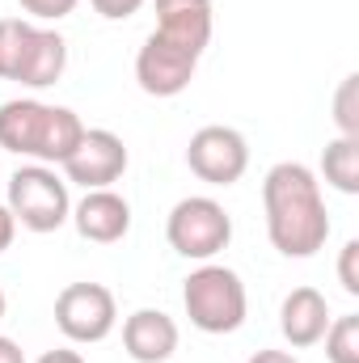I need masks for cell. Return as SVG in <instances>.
I'll return each instance as SVG.
<instances>
[{
    "mask_svg": "<svg viewBox=\"0 0 359 363\" xmlns=\"http://www.w3.org/2000/svg\"><path fill=\"white\" fill-rule=\"evenodd\" d=\"M267 237L283 258H313L330 237V211L321 182L300 161H279L263 178Z\"/></svg>",
    "mask_w": 359,
    "mask_h": 363,
    "instance_id": "6da1fadb",
    "label": "cell"
},
{
    "mask_svg": "<svg viewBox=\"0 0 359 363\" xmlns=\"http://www.w3.org/2000/svg\"><path fill=\"white\" fill-rule=\"evenodd\" d=\"M85 135V123L68 106H47L38 97H13L0 106V148L34 157L38 165H64Z\"/></svg>",
    "mask_w": 359,
    "mask_h": 363,
    "instance_id": "7a4b0ae2",
    "label": "cell"
},
{
    "mask_svg": "<svg viewBox=\"0 0 359 363\" xmlns=\"http://www.w3.org/2000/svg\"><path fill=\"white\" fill-rule=\"evenodd\" d=\"M182 304H186L190 325L203 334H237L245 325V313H250L241 274L220 267V262H203L199 271L186 274Z\"/></svg>",
    "mask_w": 359,
    "mask_h": 363,
    "instance_id": "3957f363",
    "label": "cell"
},
{
    "mask_svg": "<svg viewBox=\"0 0 359 363\" xmlns=\"http://www.w3.org/2000/svg\"><path fill=\"white\" fill-rule=\"evenodd\" d=\"M13 220L30 233H55L68 224L72 216V199H68V182L60 178L51 165H21L9 178V203Z\"/></svg>",
    "mask_w": 359,
    "mask_h": 363,
    "instance_id": "277c9868",
    "label": "cell"
},
{
    "mask_svg": "<svg viewBox=\"0 0 359 363\" xmlns=\"http://www.w3.org/2000/svg\"><path fill=\"white\" fill-rule=\"evenodd\" d=\"M165 237H170L174 254L190 258V262H211L233 241V216L224 211V203H216L207 194H190V199L174 203V211L165 220Z\"/></svg>",
    "mask_w": 359,
    "mask_h": 363,
    "instance_id": "5b68a950",
    "label": "cell"
},
{
    "mask_svg": "<svg viewBox=\"0 0 359 363\" xmlns=\"http://www.w3.org/2000/svg\"><path fill=\"white\" fill-rule=\"evenodd\" d=\"M55 325L68 342H81V347L110 338L118 325L114 291L101 283H68L55 296Z\"/></svg>",
    "mask_w": 359,
    "mask_h": 363,
    "instance_id": "8992f818",
    "label": "cell"
},
{
    "mask_svg": "<svg viewBox=\"0 0 359 363\" xmlns=\"http://www.w3.org/2000/svg\"><path fill=\"white\" fill-rule=\"evenodd\" d=\"M186 165L190 174L207 186H233V182L245 178L250 169V144L237 127H199L186 144Z\"/></svg>",
    "mask_w": 359,
    "mask_h": 363,
    "instance_id": "52a82bcc",
    "label": "cell"
},
{
    "mask_svg": "<svg viewBox=\"0 0 359 363\" xmlns=\"http://www.w3.org/2000/svg\"><path fill=\"white\" fill-rule=\"evenodd\" d=\"M127 144H123V135H114V131H106V127H85V135H81V144H77V152L60 165L64 169V178L77 182V186H85V190H106V186H114V182L127 174Z\"/></svg>",
    "mask_w": 359,
    "mask_h": 363,
    "instance_id": "ba28073f",
    "label": "cell"
},
{
    "mask_svg": "<svg viewBox=\"0 0 359 363\" xmlns=\"http://www.w3.org/2000/svg\"><path fill=\"white\" fill-rule=\"evenodd\" d=\"M194 72H199V55L182 51L157 34H148L136 55V81L148 97H178L194 81Z\"/></svg>",
    "mask_w": 359,
    "mask_h": 363,
    "instance_id": "9c48e42d",
    "label": "cell"
},
{
    "mask_svg": "<svg viewBox=\"0 0 359 363\" xmlns=\"http://www.w3.org/2000/svg\"><path fill=\"white\" fill-rule=\"evenodd\" d=\"M77 224V233L85 241H97V245H114L131 233V203L123 194H114L110 186L106 190H85V199L72 207L68 216Z\"/></svg>",
    "mask_w": 359,
    "mask_h": 363,
    "instance_id": "30bf717a",
    "label": "cell"
},
{
    "mask_svg": "<svg viewBox=\"0 0 359 363\" xmlns=\"http://www.w3.org/2000/svg\"><path fill=\"white\" fill-rule=\"evenodd\" d=\"M153 34L190 55H203L211 43V0H157Z\"/></svg>",
    "mask_w": 359,
    "mask_h": 363,
    "instance_id": "8fae6325",
    "label": "cell"
},
{
    "mask_svg": "<svg viewBox=\"0 0 359 363\" xmlns=\"http://www.w3.org/2000/svg\"><path fill=\"white\" fill-rule=\"evenodd\" d=\"M178 321L161 308H136L123 321V351L136 363H165L178 351Z\"/></svg>",
    "mask_w": 359,
    "mask_h": 363,
    "instance_id": "7c38bea8",
    "label": "cell"
},
{
    "mask_svg": "<svg viewBox=\"0 0 359 363\" xmlns=\"http://www.w3.org/2000/svg\"><path fill=\"white\" fill-rule=\"evenodd\" d=\"M279 330H283L287 347H296V351L317 347L330 330V300L317 287H292L279 308Z\"/></svg>",
    "mask_w": 359,
    "mask_h": 363,
    "instance_id": "4fadbf2b",
    "label": "cell"
},
{
    "mask_svg": "<svg viewBox=\"0 0 359 363\" xmlns=\"http://www.w3.org/2000/svg\"><path fill=\"white\" fill-rule=\"evenodd\" d=\"M64 68H68V43H64V34L38 26L34 38H30V51H26V60H21L17 85H26V89H47V85H55V81L64 77Z\"/></svg>",
    "mask_w": 359,
    "mask_h": 363,
    "instance_id": "5bb4252c",
    "label": "cell"
},
{
    "mask_svg": "<svg viewBox=\"0 0 359 363\" xmlns=\"http://www.w3.org/2000/svg\"><path fill=\"white\" fill-rule=\"evenodd\" d=\"M321 178L343 194H359V140L338 135L321 152Z\"/></svg>",
    "mask_w": 359,
    "mask_h": 363,
    "instance_id": "9a60e30c",
    "label": "cell"
},
{
    "mask_svg": "<svg viewBox=\"0 0 359 363\" xmlns=\"http://www.w3.org/2000/svg\"><path fill=\"white\" fill-rule=\"evenodd\" d=\"M34 21H21V17H0V81H17L21 72V60L30 51V38H34Z\"/></svg>",
    "mask_w": 359,
    "mask_h": 363,
    "instance_id": "2e32d148",
    "label": "cell"
},
{
    "mask_svg": "<svg viewBox=\"0 0 359 363\" xmlns=\"http://www.w3.org/2000/svg\"><path fill=\"white\" fill-rule=\"evenodd\" d=\"M326 359L330 363H359V313L347 317H330V330H326Z\"/></svg>",
    "mask_w": 359,
    "mask_h": 363,
    "instance_id": "e0dca14e",
    "label": "cell"
},
{
    "mask_svg": "<svg viewBox=\"0 0 359 363\" xmlns=\"http://www.w3.org/2000/svg\"><path fill=\"white\" fill-rule=\"evenodd\" d=\"M334 123H338V135H351L359 140V77H343V85L334 93Z\"/></svg>",
    "mask_w": 359,
    "mask_h": 363,
    "instance_id": "ac0fdd59",
    "label": "cell"
},
{
    "mask_svg": "<svg viewBox=\"0 0 359 363\" xmlns=\"http://www.w3.org/2000/svg\"><path fill=\"white\" fill-rule=\"evenodd\" d=\"M338 283L347 296H359V241H347L338 254Z\"/></svg>",
    "mask_w": 359,
    "mask_h": 363,
    "instance_id": "d6986e66",
    "label": "cell"
},
{
    "mask_svg": "<svg viewBox=\"0 0 359 363\" xmlns=\"http://www.w3.org/2000/svg\"><path fill=\"white\" fill-rule=\"evenodd\" d=\"M30 17H38V21H60V17H68L81 0H17Z\"/></svg>",
    "mask_w": 359,
    "mask_h": 363,
    "instance_id": "ffe728a7",
    "label": "cell"
},
{
    "mask_svg": "<svg viewBox=\"0 0 359 363\" xmlns=\"http://www.w3.org/2000/svg\"><path fill=\"white\" fill-rule=\"evenodd\" d=\"M89 4H93V13H101L106 21H123V17L140 13L144 0H89Z\"/></svg>",
    "mask_w": 359,
    "mask_h": 363,
    "instance_id": "44dd1931",
    "label": "cell"
},
{
    "mask_svg": "<svg viewBox=\"0 0 359 363\" xmlns=\"http://www.w3.org/2000/svg\"><path fill=\"white\" fill-rule=\"evenodd\" d=\"M13 237H17V220H13V211L0 203V254L13 245Z\"/></svg>",
    "mask_w": 359,
    "mask_h": 363,
    "instance_id": "7402d4cb",
    "label": "cell"
},
{
    "mask_svg": "<svg viewBox=\"0 0 359 363\" xmlns=\"http://www.w3.org/2000/svg\"><path fill=\"white\" fill-rule=\"evenodd\" d=\"M38 363H85L81 351H68V347H60V351H47V355H38Z\"/></svg>",
    "mask_w": 359,
    "mask_h": 363,
    "instance_id": "603a6c76",
    "label": "cell"
},
{
    "mask_svg": "<svg viewBox=\"0 0 359 363\" xmlns=\"http://www.w3.org/2000/svg\"><path fill=\"white\" fill-rule=\"evenodd\" d=\"M0 363H26V351L13 338H4V334H0Z\"/></svg>",
    "mask_w": 359,
    "mask_h": 363,
    "instance_id": "cb8c5ba5",
    "label": "cell"
},
{
    "mask_svg": "<svg viewBox=\"0 0 359 363\" xmlns=\"http://www.w3.org/2000/svg\"><path fill=\"white\" fill-rule=\"evenodd\" d=\"M250 363H300L296 355H287V351H254Z\"/></svg>",
    "mask_w": 359,
    "mask_h": 363,
    "instance_id": "d4e9b609",
    "label": "cell"
},
{
    "mask_svg": "<svg viewBox=\"0 0 359 363\" xmlns=\"http://www.w3.org/2000/svg\"><path fill=\"white\" fill-rule=\"evenodd\" d=\"M4 308H9V300H4V291H0V321H4Z\"/></svg>",
    "mask_w": 359,
    "mask_h": 363,
    "instance_id": "484cf974",
    "label": "cell"
}]
</instances>
